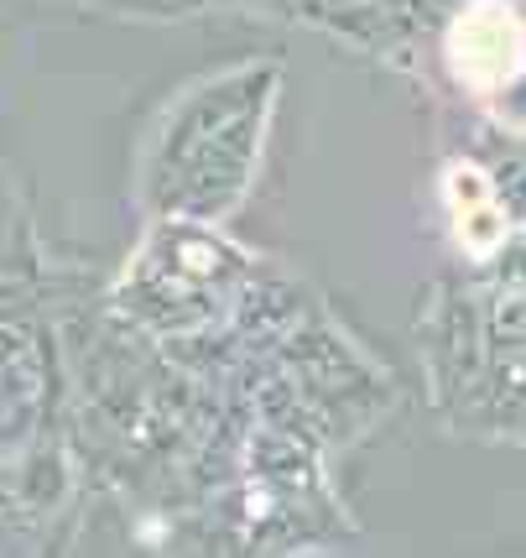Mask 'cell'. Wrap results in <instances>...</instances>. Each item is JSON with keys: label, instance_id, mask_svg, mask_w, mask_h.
I'll return each mask as SVG.
<instances>
[{"label": "cell", "instance_id": "6da1fadb", "mask_svg": "<svg viewBox=\"0 0 526 558\" xmlns=\"http://www.w3.org/2000/svg\"><path fill=\"white\" fill-rule=\"evenodd\" d=\"M449 63H454L458 78L490 89V84H501L505 73L522 63V32H516V22L505 11L479 5V11H469L449 32Z\"/></svg>", "mask_w": 526, "mask_h": 558}]
</instances>
